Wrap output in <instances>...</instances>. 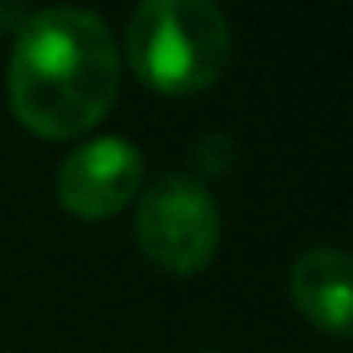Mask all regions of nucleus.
<instances>
[{
  "label": "nucleus",
  "instance_id": "nucleus-1",
  "mask_svg": "<svg viewBox=\"0 0 353 353\" xmlns=\"http://www.w3.org/2000/svg\"><path fill=\"white\" fill-rule=\"evenodd\" d=\"M122 84V61L107 23L88 8H42L16 31L8 99L39 137H77L107 118Z\"/></svg>",
  "mask_w": 353,
  "mask_h": 353
},
{
  "label": "nucleus",
  "instance_id": "nucleus-6",
  "mask_svg": "<svg viewBox=\"0 0 353 353\" xmlns=\"http://www.w3.org/2000/svg\"><path fill=\"white\" fill-rule=\"evenodd\" d=\"M27 16H31V12L19 8V4H0V34H4V31H19Z\"/></svg>",
  "mask_w": 353,
  "mask_h": 353
},
{
  "label": "nucleus",
  "instance_id": "nucleus-5",
  "mask_svg": "<svg viewBox=\"0 0 353 353\" xmlns=\"http://www.w3.org/2000/svg\"><path fill=\"white\" fill-rule=\"evenodd\" d=\"M296 307L327 334H353V254L312 247L289 270Z\"/></svg>",
  "mask_w": 353,
  "mask_h": 353
},
{
  "label": "nucleus",
  "instance_id": "nucleus-2",
  "mask_svg": "<svg viewBox=\"0 0 353 353\" xmlns=\"http://www.w3.org/2000/svg\"><path fill=\"white\" fill-rule=\"evenodd\" d=\"M125 57L156 92H201L232 57L228 16L209 0H145L125 23Z\"/></svg>",
  "mask_w": 353,
  "mask_h": 353
},
{
  "label": "nucleus",
  "instance_id": "nucleus-4",
  "mask_svg": "<svg viewBox=\"0 0 353 353\" xmlns=\"http://www.w3.org/2000/svg\"><path fill=\"white\" fill-rule=\"evenodd\" d=\"M145 179V160L125 137H95L57 168V201L80 221L114 216Z\"/></svg>",
  "mask_w": 353,
  "mask_h": 353
},
{
  "label": "nucleus",
  "instance_id": "nucleus-3",
  "mask_svg": "<svg viewBox=\"0 0 353 353\" xmlns=\"http://www.w3.org/2000/svg\"><path fill=\"white\" fill-rule=\"evenodd\" d=\"M137 239L145 254L168 274H198L221 243V213L198 179L163 175L137 205Z\"/></svg>",
  "mask_w": 353,
  "mask_h": 353
}]
</instances>
